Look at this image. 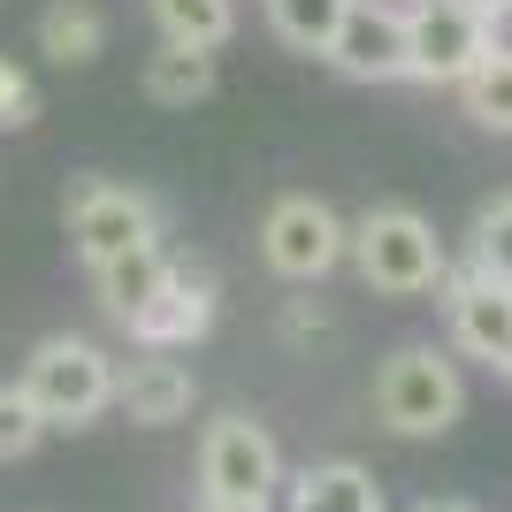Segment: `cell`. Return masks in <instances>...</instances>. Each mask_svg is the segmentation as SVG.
Wrapping results in <instances>:
<instances>
[{
	"label": "cell",
	"mask_w": 512,
	"mask_h": 512,
	"mask_svg": "<svg viewBox=\"0 0 512 512\" xmlns=\"http://www.w3.org/2000/svg\"><path fill=\"white\" fill-rule=\"evenodd\" d=\"M436 291H444L451 344H459L467 360L505 367V352H512V283H505V276H490L482 260H467V268H459V276H444Z\"/></svg>",
	"instance_id": "cell-7"
},
{
	"label": "cell",
	"mask_w": 512,
	"mask_h": 512,
	"mask_svg": "<svg viewBox=\"0 0 512 512\" xmlns=\"http://www.w3.org/2000/svg\"><path fill=\"white\" fill-rule=\"evenodd\" d=\"M115 406H123V421H138V428H169V421H192L199 383H192V367L176 360V352H146V360H130L123 375H115Z\"/></svg>",
	"instance_id": "cell-11"
},
{
	"label": "cell",
	"mask_w": 512,
	"mask_h": 512,
	"mask_svg": "<svg viewBox=\"0 0 512 512\" xmlns=\"http://www.w3.org/2000/svg\"><path fill=\"white\" fill-rule=\"evenodd\" d=\"M406 46H413V77H421V85H459L467 69L490 62L482 16L459 8V0H421L406 16Z\"/></svg>",
	"instance_id": "cell-8"
},
{
	"label": "cell",
	"mask_w": 512,
	"mask_h": 512,
	"mask_svg": "<svg viewBox=\"0 0 512 512\" xmlns=\"http://www.w3.org/2000/svg\"><path fill=\"white\" fill-rule=\"evenodd\" d=\"M352 268H360V283L383 291V299H421V291H436V283L451 276L436 222L413 214V207H367L360 222H352Z\"/></svg>",
	"instance_id": "cell-1"
},
{
	"label": "cell",
	"mask_w": 512,
	"mask_h": 512,
	"mask_svg": "<svg viewBox=\"0 0 512 512\" xmlns=\"http://www.w3.org/2000/svg\"><path fill=\"white\" fill-rule=\"evenodd\" d=\"M115 375L123 367L107 360L92 337H46L31 360H23V390L39 398V413L54 428H77V421H92V413H107L115 406Z\"/></svg>",
	"instance_id": "cell-5"
},
{
	"label": "cell",
	"mask_w": 512,
	"mask_h": 512,
	"mask_svg": "<svg viewBox=\"0 0 512 512\" xmlns=\"http://www.w3.org/2000/svg\"><path fill=\"white\" fill-rule=\"evenodd\" d=\"M153 23L176 46H222L237 31V0H153Z\"/></svg>",
	"instance_id": "cell-17"
},
{
	"label": "cell",
	"mask_w": 512,
	"mask_h": 512,
	"mask_svg": "<svg viewBox=\"0 0 512 512\" xmlns=\"http://www.w3.org/2000/svg\"><path fill=\"white\" fill-rule=\"evenodd\" d=\"M46 428H54V421L39 413V398H31V390H23V383H0V459H23Z\"/></svg>",
	"instance_id": "cell-19"
},
{
	"label": "cell",
	"mask_w": 512,
	"mask_h": 512,
	"mask_svg": "<svg viewBox=\"0 0 512 512\" xmlns=\"http://www.w3.org/2000/svg\"><path fill=\"white\" fill-rule=\"evenodd\" d=\"M100 46H107V16L92 0H46L39 8V54L46 62L85 69V62H100Z\"/></svg>",
	"instance_id": "cell-14"
},
{
	"label": "cell",
	"mask_w": 512,
	"mask_h": 512,
	"mask_svg": "<svg viewBox=\"0 0 512 512\" xmlns=\"http://www.w3.org/2000/svg\"><path fill=\"white\" fill-rule=\"evenodd\" d=\"M459 107H467V123L474 130H497V138H512V62H482V69H467V77H459Z\"/></svg>",
	"instance_id": "cell-18"
},
{
	"label": "cell",
	"mask_w": 512,
	"mask_h": 512,
	"mask_svg": "<svg viewBox=\"0 0 512 512\" xmlns=\"http://www.w3.org/2000/svg\"><path fill=\"white\" fill-rule=\"evenodd\" d=\"M39 123V92H31V77H23L8 54H0V130H23Z\"/></svg>",
	"instance_id": "cell-21"
},
{
	"label": "cell",
	"mask_w": 512,
	"mask_h": 512,
	"mask_svg": "<svg viewBox=\"0 0 512 512\" xmlns=\"http://www.w3.org/2000/svg\"><path fill=\"white\" fill-rule=\"evenodd\" d=\"M505 383H512V352H505Z\"/></svg>",
	"instance_id": "cell-27"
},
{
	"label": "cell",
	"mask_w": 512,
	"mask_h": 512,
	"mask_svg": "<svg viewBox=\"0 0 512 512\" xmlns=\"http://www.w3.org/2000/svg\"><path fill=\"white\" fill-rule=\"evenodd\" d=\"M207 512H268V505H207Z\"/></svg>",
	"instance_id": "cell-26"
},
{
	"label": "cell",
	"mask_w": 512,
	"mask_h": 512,
	"mask_svg": "<svg viewBox=\"0 0 512 512\" xmlns=\"http://www.w3.org/2000/svg\"><path fill=\"white\" fill-rule=\"evenodd\" d=\"M214 92V46H176L161 39L146 54V100L153 107H192Z\"/></svg>",
	"instance_id": "cell-15"
},
{
	"label": "cell",
	"mask_w": 512,
	"mask_h": 512,
	"mask_svg": "<svg viewBox=\"0 0 512 512\" xmlns=\"http://www.w3.org/2000/svg\"><path fill=\"white\" fill-rule=\"evenodd\" d=\"M321 329H329V321H321L306 299H291V314H283V337H291V344H306V337H321Z\"/></svg>",
	"instance_id": "cell-23"
},
{
	"label": "cell",
	"mask_w": 512,
	"mask_h": 512,
	"mask_svg": "<svg viewBox=\"0 0 512 512\" xmlns=\"http://www.w3.org/2000/svg\"><path fill=\"white\" fill-rule=\"evenodd\" d=\"M169 276H176V260L161 253V245H146V253H123V260H107V268H92V291H100V306L115 321H130V314H146V306L161 299Z\"/></svg>",
	"instance_id": "cell-13"
},
{
	"label": "cell",
	"mask_w": 512,
	"mask_h": 512,
	"mask_svg": "<svg viewBox=\"0 0 512 512\" xmlns=\"http://www.w3.org/2000/svg\"><path fill=\"white\" fill-rule=\"evenodd\" d=\"M260 260L283 283H321L337 260H352V222L314 192H283L260 214Z\"/></svg>",
	"instance_id": "cell-4"
},
{
	"label": "cell",
	"mask_w": 512,
	"mask_h": 512,
	"mask_svg": "<svg viewBox=\"0 0 512 512\" xmlns=\"http://www.w3.org/2000/svg\"><path fill=\"white\" fill-rule=\"evenodd\" d=\"M474 260H482L490 276H505V283H512V192H505V199H490V207L474 214Z\"/></svg>",
	"instance_id": "cell-20"
},
{
	"label": "cell",
	"mask_w": 512,
	"mask_h": 512,
	"mask_svg": "<svg viewBox=\"0 0 512 512\" xmlns=\"http://www.w3.org/2000/svg\"><path fill=\"white\" fill-rule=\"evenodd\" d=\"M329 62L344 77H360V85H390V77H413V46H406V16H390L375 0H352V16H344L337 46H329Z\"/></svg>",
	"instance_id": "cell-10"
},
{
	"label": "cell",
	"mask_w": 512,
	"mask_h": 512,
	"mask_svg": "<svg viewBox=\"0 0 512 512\" xmlns=\"http://www.w3.org/2000/svg\"><path fill=\"white\" fill-rule=\"evenodd\" d=\"M413 512H474V505H459V497H421Z\"/></svg>",
	"instance_id": "cell-24"
},
{
	"label": "cell",
	"mask_w": 512,
	"mask_h": 512,
	"mask_svg": "<svg viewBox=\"0 0 512 512\" xmlns=\"http://www.w3.org/2000/svg\"><path fill=\"white\" fill-rule=\"evenodd\" d=\"M344 16H352V0H268V23L291 54H329Z\"/></svg>",
	"instance_id": "cell-16"
},
{
	"label": "cell",
	"mask_w": 512,
	"mask_h": 512,
	"mask_svg": "<svg viewBox=\"0 0 512 512\" xmlns=\"http://www.w3.org/2000/svg\"><path fill=\"white\" fill-rule=\"evenodd\" d=\"M123 329H130L138 352H192L214 329V276L192 268V260H176V276L161 283V299H153L146 314H130Z\"/></svg>",
	"instance_id": "cell-9"
},
{
	"label": "cell",
	"mask_w": 512,
	"mask_h": 512,
	"mask_svg": "<svg viewBox=\"0 0 512 512\" xmlns=\"http://www.w3.org/2000/svg\"><path fill=\"white\" fill-rule=\"evenodd\" d=\"M482 46H490L497 62H512V0H497L490 16H482Z\"/></svg>",
	"instance_id": "cell-22"
},
{
	"label": "cell",
	"mask_w": 512,
	"mask_h": 512,
	"mask_svg": "<svg viewBox=\"0 0 512 512\" xmlns=\"http://www.w3.org/2000/svg\"><path fill=\"white\" fill-rule=\"evenodd\" d=\"M283 512H383V482L360 459H321V467L291 474V505Z\"/></svg>",
	"instance_id": "cell-12"
},
{
	"label": "cell",
	"mask_w": 512,
	"mask_h": 512,
	"mask_svg": "<svg viewBox=\"0 0 512 512\" xmlns=\"http://www.w3.org/2000/svg\"><path fill=\"white\" fill-rule=\"evenodd\" d=\"M467 413V383L436 344H406L375 367V421L390 436H444Z\"/></svg>",
	"instance_id": "cell-2"
},
{
	"label": "cell",
	"mask_w": 512,
	"mask_h": 512,
	"mask_svg": "<svg viewBox=\"0 0 512 512\" xmlns=\"http://www.w3.org/2000/svg\"><path fill=\"white\" fill-rule=\"evenodd\" d=\"M459 8H474V16H490V8H497V0H459Z\"/></svg>",
	"instance_id": "cell-25"
},
{
	"label": "cell",
	"mask_w": 512,
	"mask_h": 512,
	"mask_svg": "<svg viewBox=\"0 0 512 512\" xmlns=\"http://www.w3.org/2000/svg\"><path fill=\"white\" fill-rule=\"evenodd\" d=\"M276 482H283V451L260 421L222 413L199 436V490H207V505H268Z\"/></svg>",
	"instance_id": "cell-6"
},
{
	"label": "cell",
	"mask_w": 512,
	"mask_h": 512,
	"mask_svg": "<svg viewBox=\"0 0 512 512\" xmlns=\"http://www.w3.org/2000/svg\"><path fill=\"white\" fill-rule=\"evenodd\" d=\"M62 222H69V245H77L85 268H107V260H123V253L161 245V207L146 192L115 184V176H77L69 199H62Z\"/></svg>",
	"instance_id": "cell-3"
}]
</instances>
